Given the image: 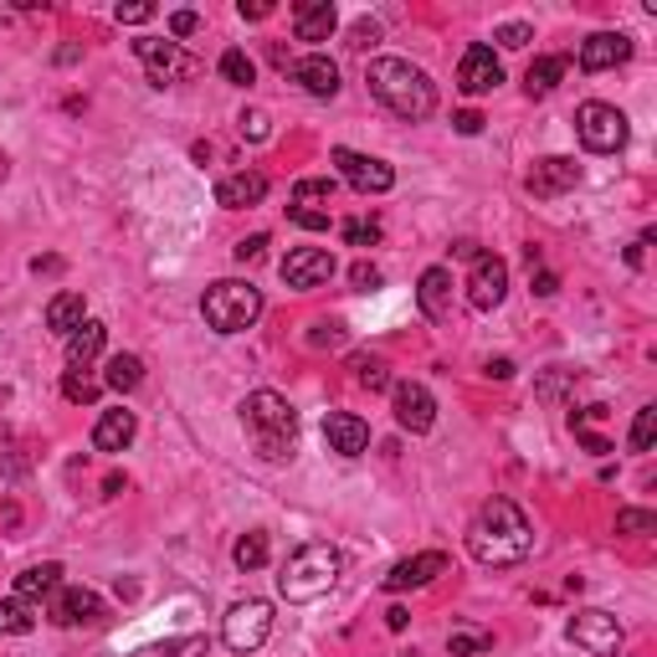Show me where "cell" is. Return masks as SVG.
Instances as JSON below:
<instances>
[{
  "mask_svg": "<svg viewBox=\"0 0 657 657\" xmlns=\"http://www.w3.org/2000/svg\"><path fill=\"white\" fill-rule=\"evenodd\" d=\"M529 550H535V524L524 519V508L514 498H488L478 508V519L467 524V554L478 566H519V560H529Z\"/></svg>",
  "mask_w": 657,
  "mask_h": 657,
  "instance_id": "6da1fadb",
  "label": "cell"
},
{
  "mask_svg": "<svg viewBox=\"0 0 657 657\" xmlns=\"http://www.w3.org/2000/svg\"><path fill=\"white\" fill-rule=\"evenodd\" d=\"M365 83H370L375 98H380V104H386L396 119H406V123H421L437 108L432 77L421 73L417 62H406V57H375L370 67H365Z\"/></svg>",
  "mask_w": 657,
  "mask_h": 657,
  "instance_id": "7a4b0ae2",
  "label": "cell"
},
{
  "mask_svg": "<svg viewBox=\"0 0 657 657\" xmlns=\"http://www.w3.org/2000/svg\"><path fill=\"white\" fill-rule=\"evenodd\" d=\"M340 570H344V554L334 545H299V550L288 554L283 575H278V596L293 601V606H309V601L328 596L334 585H340Z\"/></svg>",
  "mask_w": 657,
  "mask_h": 657,
  "instance_id": "3957f363",
  "label": "cell"
},
{
  "mask_svg": "<svg viewBox=\"0 0 657 657\" xmlns=\"http://www.w3.org/2000/svg\"><path fill=\"white\" fill-rule=\"evenodd\" d=\"M241 421H247V432H252L257 452H262L268 463H283V457H293L299 411L288 406V396H278V390H252V396L241 401Z\"/></svg>",
  "mask_w": 657,
  "mask_h": 657,
  "instance_id": "277c9868",
  "label": "cell"
},
{
  "mask_svg": "<svg viewBox=\"0 0 657 657\" xmlns=\"http://www.w3.org/2000/svg\"><path fill=\"white\" fill-rule=\"evenodd\" d=\"M201 314H206V324L216 334H241V328H252L262 319V293L252 283H241V278H222V283L206 288Z\"/></svg>",
  "mask_w": 657,
  "mask_h": 657,
  "instance_id": "5b68a950",
  "label": "cell"
},
{
  "mask_svg": "<svg viewBox=\"0 0 657 657\" xmlns=\"http://www.w3.org/2000/svg\"><path fill=\"white\" fill-rule=\"evenodd\" d=\"M134 57L144 62L154 88H170V83H191L201 77V57H191L180 42H160V36H139L134 42Z\"/></svg>",
  "mask_w": 657,
  "mask_h": 657,
  "instance_id": "8992f818",
  "label": "cell"
},
{
  "mask_svg": "<svg viewBox=\"0 0 657 657\" xmlns=\"http://www.w3.org/2000/svg\"><path fill=\"white\" fill-rule=\"evenodd\" d=\"M575 134L591 154H616L627 144V114L616 104H581L575 108Z\"/></svg>",
  "mask_w": 657,
  "mask_h": 657,
  "instance_id": "52a82bcc",
  "label": "cell"
},
{
  "mask_svg": "<svg viewBox=\"0 0 657 657\" xmlns=\"http://www.w3.org/2000/svg\"><path fill=\"white\" fill-rule=\"evenodd\" d=\"M272 637V606L268 601H237L231 612H226V622H222V643L231 647V653H257V647Z\"/></svg>",
  "mask_w": 657,
  "mask_h": 657,
  "instance_id": "ba28073f",
  "label": "cell"
},
{
  "mask_svg": "<svg viewBox=\"0 0 657 657\" xmlns=\"http://www.w3.org/2000/svg\"><path fill=\"white\" fill-rule=\"evenodd\" d=\"M566 637L581 653H591V657H616L622 653V622H616L612 612H575L570 616V627H566Z\"/></svg>",
  "mask_w": 657,
  "mask_h": 657,
  "instance_id": "9c48e42d",
  "label": "cell"
},
{
  "mask_svg": "<svg viewBox=\"0 0 657 657\" xmlns=\"http://www.w3.org/2000/svg\"><path fill=\"white\" fill-rule=\"evenodd\" d=\"M104 616H108L104 596L88 591V585H57L52 591V622L57 627H98Z\"/></svg>",
  "mask_w": 657,
  "mask_h": 657,
  "instance_id": "30bf717a",
  "label": "cell"
},
{
  "mask_svg": "<svg viewBox=\"0 0 657 657\" xmlns=\"http://www.w3.org/2000/svg\"><path fill=\"white\" fill-rule=\"evenodd\" d=\"M508 293V262L493 252H478L473 257V278H467V303L478 309V314H488V309H498Z\"/></svg>",
  "mask_w": 657,
  "mask_h": 657,
  "instance_id": "8fae6325",
  "label": "cell"
},
{
  "mask_svg": "<svg viewBox=\"0 0 657 657\" xmlns=\"http://www.w3.org/2000/svg\"><path fill=\"white\" fill-rule=\"evenodd\" d=\"M328 160L340 164V175L355 185L359 195H386L396 185V170L386 160H375V154H355V150H334Z\"/></svg>",
  "mask_w": 657,
  "mask_h": 657,
  "instance_id": "7c38bea8",
  "label": "cell"
},
{
  "mask_svg": "<svg viewBox=\"0 0 657 657\" xmlns=\"http://www.w3.org/2000/svg\"><path fill=\"white\" fill-rule=\"evenodd\" d=\"M437 575H448V554H442V550H421V554H411V560H401V566H390L380 585H386L390 596H401V591H421V585H432Z\"/></svg>",
  "mask_w": 657,
  "mask_h": 657,
  "instance_id": "4fadbf2b",
  "label": "cell"
},
{
  "mask_svg": "<svg viewBox=\"0 0 657 657\" xmlns=\"http://www.w3.org/2000/svg\"><path fill=\"white\" fill-rule=\"evenodd\" d=\"M328 278H334V252H324V247H293V252L283 257V283L299 288V293L324 288Z\"/></svg>",
  "mask_w": 657,
  "mask_h": 657,
  "instance_id": "5bb4252c",
  "label": "cell"
},
{
  "mask_svg": "<svg viewBox=\"0 0 657 657\" xmlns=\"http://www.w3.org/2000/svg\"><path fill=\"white\" fill-rule=\"evenodd\" d=\"M581 185V164L566 160V154H550V160H539L529 175H524V191L539 195V201H554V195H566Z\"/></svg>",
  "mask_w": 657,
  "mask_h": 657,
  "instance_id": "9a60e30c",
  "label": "cell"
},
{
  "mask_svg": "<svg viewBox=\"0 0 657 657\" xmlns=\"http://www.w3.org/2000/svg\"><path fill=\"white\" fill-rule=\"evenodd\" d=\"M390 406H396V421H401L411 437L432 432L437 401H432V390H427V386H417V380H401V386L390 390Z\"/></svg>",
  "mask_w": 657,
  "mask_h": 657,
  "instance_id": "2e32d148",
  "label": "cell"
},
{
  "mask_svg": "<svg viewBox=\"0 0 657 657\" xmlns=\"http://www.w3.org/2000/svg\"><path fill=\"white\" fill-rule=\"evenodd\" d=\"M504 83V67H498V57H493V46H467L463 62H457V88L467 93V98H483V93H493Z\"/></svg>",
  "mask_w": 657,
  "mask_h": 657,
  "instance_id": "e0dca14e",
  "label": "cell"
},
{
  "mask_svg": "<svg viewBox=\"0 0 657 657\" xmlns=\"http://www.w3.org/2000/svg\"><path fill=\"white\" fill-rule=\"evenodd\" d=\"M627 57H632V36H622V31H596V36L581 42V73H612Z\"/></svg>",
  "mask_w": 657,
  "mask_h": 657,
  "instance_id": "ac0fdd59",
  "label": "cell"
},
{
  "mask_svg": "<svg viewBox=\"0 0 657 657\" xmlns=\"http://www.w3.org/2000/svg\"><path fill=\"white\" fill-rule=\"evenodd\" d=\"M324 442H328V452H340V457H359V452L370 448V427H365L355 411H328Z\"/></svg>",
  "mask_w": 657,
  "mask_h": 657,
  "instance_id": "d6986e66",
  "label": "cell"
},
{
  "mask_svg": "<svg viewBox=\"0 0 657 657\" xmlns=\"http://www.w3.org/2000/svg\"><path fill=\"white\" fill-rule=\"evenodd\" d=\"M293 83L303 93H314V98H334L340 93V67L324 57V52H309V57L293 62Z\"/></svg>",
  "mask_w": 657,
  "mask_h": 657,
  "instance_id": "ffe728a7",
  "label": "cell"
},
{
  "mask_svg": "<svg viewBox=\"0 0 657 657\" xmlns=\"http://www.w3.org/2000/svg\"><path fill=\"white\" fill-rule=\"evenodd\" d=\"M340 26V11L328 6V0H299L293 6V31H299V42H328Z\"/></svg>",
  "mask_w": 657,
  "mask_h": 657,
  "instance_id": "44dd1931",
  "label": "cell"
},
{
  "mask_svg": "<svg viewBox=\"0 0 657 657\" xmlns=\"http://www.w3.org/2000/svg\"><path fill=\"white\" fill-rule=\"evenodd\" d=\"M417 303H421V314L432 319V324H442V319L452 314V272L448 268H427V272H421Z\"/></svg>",
  "mask_w": 657,
  "mask_h": 657,
  "instance_id": "7402d4cb",
  "label": "cell"
},
{
  "mask_svg": "<svg viewBox=\"0 0 657 657\" xmlns=\"http://www.w3.org/2000/svg\"><path fill=\"white\" fill-rule=\"evenodd\" d=\"M262 195H268V175H257V170L226 175L222 185H216V201H222L226 211H247V206H257Z\"/></svg>",
  "mask_w": 657,
  "mask_h": 657,
  "instance_id": "603a6c76",
  "label": "cell"
},
{
  "mask_svg": "<svg viewBox=\"0 0 657 657\" xmlns=\"http://www.w3.org/2000/svg\"><path fill=\"white\" fill-rule=\"evenodd\" d=\"M134 432H139V421H134V411H104L98 417V427H93V448L98 452H123L129 442H134Z\"/></svg>",
  "mask_w": 657,
  "mask_h": 657,
  "instance_id": "cb8c5ba5",
  "label": "cell"
},
{
  "mask_svg": "<svg viewBox=\"0 0 657 657\" xmlns=\"http://www.w3.org/2000/svg\"><path fill=\"white\" fill-rule=\"evenodd\" d=\"M104 340H108V328L98 324V319H83V324L67 334V365H73V370H88L93 359H98V349H104Z\"/></svg>",
  "mask_w": 657,
  "mask_h": 657,
  "instance_id": "d4e9b609",
  "label": "cell"
},
{
  "mask_svg": "<svg viewBox=\"0 0 657 657\" xmlns=\"http://www.w3.org/2000/svg\"><path fill=\"white\" fill-rule=\"evenodd\" d=\"M57 585H62V566H57V560L31 566V570H21V575H15V601H42V596H52Z\"/></svg>",
  "mask_w": 657,
  "mask_h": 657,
  "instance_id": "484cf974",
  "label": "cell"
},
{
  "mask_svg": "<svg viewBox=\"0 0 657 657\" xmlns=\"http://www.w3.org/2000/svg\"><path fill=\"white\" fill-rule=\"evenodd\" d=\"M83 319H88V303H83V293H57V299L46 303V328H52V334H73Z\"/></svg>",
  "mask_w": 657,
  "mask_h": 657,
  "instance_id": "4316f807",
  "label": "cell"
},
{
  "mask_svg": "<svg viewBox=\"0 0 657 657\" xmlns=\"http://www.w3.org/2000/svg\"><path fill=\"white\" fill-rule=\"evenodd\" d=\"M570 57H535L529 62V73H524V88H529V98H545V93H554V83L566 77Z\"/></svg>",
  "mask_w": 657,
  "mask_h": 657,
  "instance_id": "83f0119b",
  "label": "cell"
},
{
  "mask_svg": "<svg viewBox=\"0 0 657 657\" xmlns=\"http://www.w3.org/2000/svg\"><path fill=\"white\" fill-rule=\"evenodd\" d=\"M493 647V632L488 627H473V622H457V627L448 632V653L452 657H478Z\"/></svg>",
  "mask_w": 657,
  "mask_h": 657,
  "instance_id": "f1b7e54d",
  "label": "cell"
},
{
  "mask_svg": "<svg viewBox=\"0 0 657 657\" xmlns=\"http://www.w3.org/2000/svg\"><path fill=\"white\" fill-rule=\"evenodd\" d=\"M139 380H144V359L139 355H114L108 359V375H104L108 390H134Z\"/></svg>",
  "mask_w": 657,
  "mask_h": 657,
  "instance_id": "f546056e",
  "label": "cell"
},
{
  "mask_svg": "<svg viewBox=\"0 0 657 657\" xmlns=\"http://www.w3.org/2000/svg\"><path fill=\"white\" fill-rule=\"evenodd\" d=\"M134 657H206V637H201V632H191V637H170V643L139 647Z\"/></svg>",
  "mask_w": 657,
  "mask_h": 657,
  "instance_id": "4dcf8cb0",
  "label": "cell"
},
{
  "mask_svg": "<svg viewBox=\"0 0 657 657\" xmlns=\"http://www.w3.org/2000/svg\"><path fill=\"white\" fill-rule=\"evenodd\" d=\"M222 77L231 83V88H252L257 83V62L241 52V46H231V52H222Z\"/></svg>",
  "mask_w": 657,
  "mask_h": 657,
  "instance_id": "1f68e13d",
  "label": "cell"
},
{
  "mask_svg": "<svg viewBox=\"0 0 657 657\" xmlns=\"http://www.w3.org/2000/svg\"><path fill=\"white\" fill-rule=\"evenodd\" d=\"M231 560H237V570H262V566H268V535H262V529L241 535L237 550H231Z\"/></svg>",
  "mask_w": 657,
  "mask_h": 657,
  "instance_id": "d6a6232c",
  "label": "cell"
},
{
  "mask_svg": "<svg viewBox=\"0 0 657 657\" xmlns=\"http://www.w3.org/2000/svg\"><path fill=\"white\" fill-rule=\"evenodd\" d=\"M334 191H340V180H334V175H303L299 185H293V206H314V201H334Z\"/></svg>",
  "mask_w": 657,
  "mask_h": 657,
  "instance_id": "836d02e7",
  "label": "cell"
},
{
  "mask_svg": "<svg viewBox=\"0 0 657 657\" xmlns=\"http://www.w3.org/2000/svg\"><path fill=\"white\" fill-rule=\"evenodd\" d=\"M31 627H36V616L26 601H0V637H26Z\"/></svg>",
  "mask_w": 657,
  "mask_h": 657,
  "instance_id": "e575fe53",
  "label": "cell"
},
{
  "mask_svg": "<svg viewBox=\"0 0 657 657\" xmlns=\"http://www.w3.org/2000/svg\"><path fill=\"white\" fill-rule=\"evenodd\" d=\"M98 390H104V380H93V375H83V370L62 375V396H67L73 406H93L98 401Z\"/></svg>",
  "mask_w": 657,
  "mask_h": 657,
  "instance_id": "d590c367",
  "label": "cell"
},
{
  "mask_svg": "<svg viewBox=\"0 0 657 657\" xmlns=\"http://www.w3.org/2000/svg\"><path fill=\"white\" fill-rule=\"evenodd\" d=\"M657 437V406H643L637 411V421H632V452H647Z\"/></svg>",
  "mask_w": 657,
  "mask_h": 657,
  "instance_id": "8d00e7d4",
  "label": "cell"
},
{
  "mask_svg": "<svg viewBox=\"0 0 657 657\" xmlns=\"http://www.w3.org/2000/svg\"><path fill=\"white\" fill-rule=\"evenodd\" d=\"M657 519L647 514V508H622L616 514V535H653Z\"/></svg>",
  "mask_w": 657,
  "mask_h": 657,
  "instance_id": "74e56055",
  "label": "cell"
},
{
  "mask_svg": "<svg viewBox=\"0 0 657 657\" xmlns=\"http://www.w3.org/2000/svg\"><path fill=\"white\" fill-rule=\"evenodd\" d=\"M237 129H241V139H252V144H262V139L272 134V123H268V114H262V108H247V114L237 119Z\"/></svg>",
  "mask_w": 657,
  "mask_h": 657,
  "instance_id": "f35d334b",
  "label": "cell"
},
{
  "mask_svg": "<svg viewBox=\"0 0 657 657\" xmlns=\"http://www.w3.org/2000/svg\"><path fill=\"white\" fill-rule=\"evenodd\" d=\"M288 222L303 226V231H328V211H319V206H288Z\"/></svg>",
  "mask_w": 657,
  "mask_h": 657,
  "instance_id": "ab89813d",
  "label": "cell"
},
{
  "mask_svg": "<svg viewBox=\"0 0 657 657\" xmlns=\"http://www.w3.org/2000/svg\"><path fill=\"white\" fill-rule=\"evenodd\" d=\"M355 375H359V386L365 390H386L390 386V375H386L380 359H355Z\"/></svg>",
  "mask_w": 657,
  "mask_h": 657,
  "instance_id": "60d3db41",
  "label": "cell"
},
{
  "mask_svg": "<svg viewBox=\"0 0 657 657\" xmlns=\"http://www.w3.org/2000/svg\"><path fill=\"white\" fill-rule=\"evenodd\" d=\"M493 42H498V46H508V52H519L524 42H535V31L524 26V21H508V26H498V31H493Z\"/></svg>",
  "mask_w": 657,
  "mask_h": 657,
  "instance_id": "b9f144b4",
  "label": "cell"
},
{
  "mask_svg": "<svg viewBox=\"0 0 657 657\" xmlns=\"http://www.w3.org/2000/svg\"><path fill=\"white\" fill-rule=\"evenodd\" d=\"M344 241H349V247H370V241H380V226L375 222H349L344 226Z\"/></svg>",
  "mask_w": 657,
  "mask_h": 657,
  "instance_id": "7bdbcfd3",
  "label": "cell"
},
{
  "mask_svg": "<svg viewBox=\"0 0 657 657\" xmlns=\"http://www.w3.org/2000/svg\"><path fill=\"white\" fill-rule=\"evenodd\" d=\"M349 283H355L359 293H370V288H380V268H375V262H355V268H349Z\"/></svg>",
  "mask_w": 657,
  "mask_h": 657,
  "instance_id": "ee69618b",
  "label": "cell"
},
{
  "mask_svg": "<svg viewBox=\"0 0 657 657\" xmlns=\"http://www.w3.org/2000/svg\"><path fill=\"white\" fill-rule=\"evenodd\" d=\"M119 26H144V21H150L154 15V6H144V0H134V6H119Z\"/></svg>",
  "mask_w": 657,
  "mask_h": 657,
  "instance_id": "f6af8a7d",
  "label": "cell"
},
{
  "mask_svg": "<svg viewBox=\"0 0 657 657\" xmlns=\"http://www.w3.org/2000/svg\"><path fill=\"white\" fill-rule=\"evenodd\" d=\"M231 252H237V262H257V257L268 252V237H262V231H257V237H241Z\"/></svg>",
  "mask_w": 657,
  "mask_h": 657,
  "instance_id": "bcb514c9",
  "label": "cell"
},
{
  "mask_svg": "<svg viewBox=\"0 0 657 657\" xmlns=\"http://www.w3.org/2000/svg\"><path fill=\"white\" fill-rule=\"evenodd\" d=\"M195 26H201V15H195V11H175V15H170V36H195Z\"/></svg>",
  "mask_w": 657,
  "mask_h": 657,
  "instance_id": "7dc6e473",
  "label": "cell"
},
{
  "mask_svg": "<svg viewBox=\"0 0 657 657\" xmlns=\"http://www.w3.org/2000/svg\"><path fill=\"white\" fill-rule=\"evenodd\" d=\"M375 42H380V26H375V21H359L355 42H349V46H355V52H365V46H375Z\"/></svg>",
  "mask_w": 657,
  "mask_h": 657,
  "instance_id": "c3c4849f",
  "label": "cell"
},
{
  "mask_svg": "<svg viewBox=\"0 0 657 657\" xmlns=\"http://www.w3.org/2000/svg\"><path fill=\"white\" fill-rule=\"evenodd\" d=\"M452 129H457V134H483V114H473V108H467V114H457V119H452Z\"/></svg>",
  "mask_w": 657,
  "mask_h": 657,
  "instance_id": "681fc988",
  "label": "cell"
},
{
  "mask_svg": "<svg viewBox=\"0 0 657 657\" xmlns=\"http://www.w3.org/2000/svg\"><path fill=\"white\" fill-rule=\"evenodd\" d=\"M535 293L539 299H554V293H560V278H554V272H535Z\"/></svg>",
  "mask_w": 657,
  "mask_h": 657,
  "instance_id": "f907efd6",
  "label": "cell"
},
{
  "mask_svg": "<svg viewBox=\"0 0 657 657\" xmlns=\"http://www.w3.org/2000/svg\"><path fill=\"white\" fill-rule=\"evenodd\" d=\"M483 375H488V380H508V375H514V359H488Z\"/></svg>",
  "mask_w": 657,
  "mask_h": 657,
  "instance_id": "816d5d0a",
  "label": "cell"
},
{
  "mask_svg": "<svg viewBox=\"0 0 657 657\" xmlns=\"http://www.w3.org/2000/svg\"><path fill=\"white\" fill-rule=\"evenodd\" d=\"M406 622H411V612H406V606H390V612H386V627L390 632H406Z\"/></svg>",
  "mask_w": 657,
  "mask_h": 657,
  "instance_id": "f5cc1de1",
  "label": "cell"
},
{
  "mask_svg": "<svg viewBox=\"0 0 657 657\" xmlns=\"http://www.w3.org/2000/svg\"><path fill=\"white\" fill-rule=\"evenodd\" d=\"M237 11H241V15H247V21H262V15H268V11H272V6H268V0H252V6H247V0H241Z\"/></svg>",
  "mask_w": 657,
  "mask_h": 657,
  "instance_id": "db71d44e",
  "label": "cell"
}]
</instances>
